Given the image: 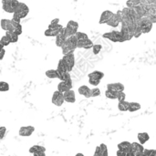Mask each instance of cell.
Segmentation results:
<instances>
[{
	"label": "cell",
	"instance_id": "38",
	"mask_svg": "<svg viewBox=\"0 0 156 156\" xmlns=\"http://www.w3.org/2000/svg\"><path fill=\"white\" fill-rule=\"evenodd\" d=\"M0 90H1V91H7V90H9L8 83H6L5 81H1L0 82Z\"/></svg>",
	"mask_w": 156,
	"mask_h": 156
},
{
	"label": "cell",
	"instance_id": "20",
	"mask_svg": "<svg viewBox=\"0 0 156 156\" xmlns=\"http://www.w3.org/2000/svg\"><path fill=\"white\" fill-rule=\"evenodd\" d=\"M12 20V19H11ZM11 31H14L15 33H16L18 36H20L22 34V26L20 23H16L12 21V28L10 29Z\"/></svg>",
	"mask_w": 156,
	"mask_h": 156
},
{
	"label": "cell",
	"instance_id": "10",
	"mask_svg": "<svg viewBox=\"0 0 156 156\" xmlns=\"http://www.w3.org/2000/svg\"><path fill=\"white\" fill-rule=\"evenodd\" d=\"M118 149L124 151L128 154V156H133L132 153V144L130 142H122L118 144Z\"/></svg>",
	"mask_w": 156,
	"mask_h": 156
},
{
	"label": "cell",
	"instance_id": "39",
	"mask_svg": "<svg viewBox=\"0 0 156 156\" xmlns=\"http://www.w3.org/2000/svg\"><path fill=\"white\" fill-rule=\"evenodd\" d=\"M101 147V153H102V156H108V148H107V145L104 144H101L100 145Z\"/></svg>",
	"mask_w": 156,
	"mask_h": 156
},
{
	"label": "cell",
	"instance_id": "25",
	"mask_svg": "<svg viewBox=\"0 0 156 156\" xmlns=\"http://www.w3.org/2000/svg\"><path fill=\"white\" fill-rule=\"evenodd\" d=\"M5 35L7 37H9V38L11 39V42L12 43H16L18 41V35L16 33H15L14 31H11V30H7L5 32Z\"/></svg>",
	"mask_w": 156,
	"mask_h": 156
},
{
	"label": "cell",
	"instance_id": "22",
	"mask_svg": "<svg viewBox=\"0 0 156 156\" xmlns=\"http://www.w3.org/2000/svg\"><path fill=\"white\" fill-rule=\"evenodd\" d=\"M137 138L139 140V143L142 144H144L146 142H148L150 140V136L147 133H138L137 135Z\"/></svg>",
	"mask_w": 156,
	"mask_h": 156
},
{
	"label": "cell",
	"instance_id": "27",
	"mask_svg": "<svg viewBox=\"0 0 156 156\" xmlns=\"http://www.w3.org/2000/svg\"><path fill=\"white\" fill-rule=\"evenodd\" d=\"M58 79H59L60 80H69L71 79L69 71H59V70H58Z\"/></svg>",
	"mask_w": 156,
	"mask_h": 156
},
{
	"label": "cell",
	"instance_id": "32",
	"mask_svg": "<svg viewBox=\"0 0 156 156\" xmlns=\"http://www.w3.org/2000/svg\"><path fill=\"white\" fill-rule=\"evenodd\" d=\"M105 95L108 99H111V100H116L117 99V92L116 91H113L112 90H106L105 92Z\"/></svg>",
	"mask_w": 156,
	"mask_h": 156
},
{
	"label": "cell",
	"instance_id": "15",
	"mask_svg": "<svg viewBox=\"0 0 156 156\" xmlns=\"http://www.w3.org/2000/svg\"><path fill=\"white\" fill-rule=\"evenodd\" d=\"M64 27H58V28H48L44 34L46 37H57L58 35L60 34L61 30L63 29Z\"/></svg>",
	"mask_w": 156,
	"mask_h": 156
},
{
	"label": "cell",
	"instance_id": "49",
	"mask_svg": "<svg viewBox=\"0 0 156 156\" xmlns=\"http://www.w3.org/2000/svg\"><path fill=\"white\" fill-rule=\"evenodd\" d=\"M12 1L14 0H2V4H8V3H11Z\"/></svg>",
	"mask_w": 156,
	"mask_h": 156
},
{
	"label": "cell",
	"instance_id": "29",
	"mask_svg": "<svg viewBox=\"0 0 156 156\" xmlns=\"http://www.w3.org/2000/svg\"><path fill=\"white\" fill-rule=\"evenodd\" d=\"M46 76L49 79H56L58 78V69H49L46 71Z\"/></svg>",
	"mask_w": 156,
	"mask_h": 156
},
{
	"label": "cell",
	"instance_id": "3",
	"mask_svg": "<svg viewBox=\"0 0 156 156\" xmlns=\"http://www.w3.org/2000/svg\"><path fill=\"white\" fill-rule=\"evenodd\" d=\"M104 38H107L112 42H124V38L121 33V31H112V32H107V33H104L103 36H102Z\"/></svg>",
	"mask_w": 156,
	"mask_h": 156
},
{
	"label": "cell",
	"instance_id": "23",
	"mask_svg": "<svg viewBox=\"0 0 156 156\" xmlns=\"http://www.w3.org/2000/svg\"><path fill=\"white\" fill-rule=\"evenodd\" d=\"M89 79H95V80H101L103 77H104V73L101 72V71H99V70H96V71H93L91 73L89 74Z\"/></svg>",
	"mask_w": 156,
	"mask_h": 156
},
{
	"label": "cell",
	"instance_id": "42",
	"mask_svg": "<svg viewBox=\"0 0 156 156\" xmlns=\"http://www.w3.org/2000/svg\"><path fill=\"white\" fill-rule=\"evenodd\" d=\"M125 97H126V95H125V93H124L123 91H119V92H117V100H118L119 101H124V100H125Z\"/></svg>",
	"mask_w": 156,
	"mask_h": 156
},
{
	"label": "cell",
	"instance_id": "34",
	"mask_svg": "<svg viewBox=\"0 0 156 156\" xmlns=\"http://www.w3.org/2000/svg\"><path fill=\"white\" fill-rule=\"evenodd\" d=\"M140 4H141V0H128V1L126 2L127 6H128V7H132V8H133V7L139 5Z\"/></svg>",
	"mask_w": 156,
	"mask_h": 156
},
{
	"label": "cell",
	"instance_id": "36",
	"mask_svg": "<svg viewBox=\"0 0 156 156\" xmlns=\"http://www.w3.org/2000/svg\"><path fill=\"white\" fill-rule=\"evenodd\" d=\"M75 35H76V37H77V38L79 40H85V39H88L89 38L88 35L85 34V33H83V32H77Z\"/></svg>",
	"mask_w": 156,
	"mask_h": 156
},
{
	"label": "cell",
	"instance_id": "24",
	"mask_svg": "<svg viewBox=\"0 0 156 156\" xmlns=\"http://www.w3.org/2000/svg\"><path fill=\"white\" fill-rule=\"evenodd\" d=\"M129 107H130V102L126 101L125 100L122 101H119L118 109L121 112H127V111H129Z\"/></svg>",
	"mask_w": 156,
	"mask_h": 156
},
{
	"label": "cell",
	"instance_id": "37",
	"mask_svg": "<svg viewBox=\"0 0 156 156\" xmlns=\"http://www.w3.org/2000/svg\"><path fill=\"white\" fill-rule=\"evenodd\" d=\"M143 156H156V150H146L144 149Z\"/></svg>",
	"mask_w": 156,
	"mask_h": 156
},
{
	"label": "cell",
	"instance_id": "2",
	"mask_svg": "<svg viewBox=\"0 0 156 156\" xmlns=\"http://www.w3.org/2000/svg\"><path fill=\"white\" fill-rule=\"evenodd\" d=\"M78 28H79V23L76 21L70 20L68 22L66 27H63L60 33L63 34L66 37H69L72 35H75L78 32Z\"/></svg>",
	"mask_w": 156,
	"mask_h": 156
},
{
	"label": "cell",
	"instance_id": "31",
	"mask_svg": "<svg viewBox=\"0 0 156 156\" xmlns=\"http://www.w3.org/2000/svg\"><path fill=\"white\" fill-rule=\"evenodd\" d=\"M63 27L62 25H59V18H55L53 19L50 24L48 25V28H58V27Z\"/></svg>",
	"mask_w": 156,
	"mask_h": 156
},
{
	"label": "cell",
	"instance_id": "50",
	"mask_svg": "<svg viewBox=\"0 0 156 156\" xmlns=\"http://www.w3.org/2000/svg\"><path fill=\"white\" fill-rule=\"evenodd\" d=\"M149 2V4H154V5H156V0H147Z\"/></svg>",
	"mask_w": 156,
	"mask_h": 156
},
{
	"label": "cell",
	"instance_id": "9",
	"mask_svg": "<svg viewBox=\"0 0 156 156\" xmlns=\"http://www.w3.org/2000/svg\"><path fill=\"white\" fill-rule=\"evenodd\" d=\"M46 148L41 145H34L29 149V153L35 156H45Z\"/></svg>",
	"mask_w": 156,
	"mask_h": 156
},
{
	"label": "cell",
	"instance_id": "7",
	"mask_svg": "<svg viewBox=\"0 0 156 156\" xmlns=\"http://www.w3.org/2000/svg\"><path fill=\"white\" fill-rule=\"evenodd\" d=\"M62 58L66 62V64L68 65V67L69 69V71H71L73 69L74 65H75V57H74L73 52L69 53V54H66V55H63V58Z\"/></svg>",
	"mask_w": 156,
	"mask_h": 156
},
{
	"label": "cell",
	"instance_id": "1",
	"mask_svg": "<svg viewBox=\"0 0 156 156\" xmlns=\"http://www.w3.org/2000/svg\"><path fill=\"white\" fill-rule=\"evenodd\" d=\"M79 39L77 38L76 35H72L69 37H67V40L64 44V46L61 48H62V54L66 55L71 52H74V50L78 48L77 44H78Z\"/></svg>",
	"mask_w": 156,
	"mask_h": 156
},
{
	"label": "cell",
	"instance_id": "21",
	"mask_svg": "<svg viewBox=\"0 0 156 156\" xmlns=\"http://www.w3.org/2000/svg\"><path fill=\"white\" fill-rule=\"evenodd\" d=\"M1 27L7 31L12 28V20L10 19H1Z\"/></svg>",
	"mask_w": 156,
	"mask_h": 156
},
{
	"label": "cell",
	"instance_id": "48",
	"mask_svg": "<svg viewBox=\"0 0 156 156\" xmlns=\"http://www.w3.org/2000/svg\"><path fill=\"white\" fill-rule=\"evenodd\" d=\"M5 53V49H4V48H1V56H0V59H1V60L4 58Z\"/></svg>",
	"mask_w": 156,
	"mask_h": 156
},
{
	"label": "cell",
	"instance_id": "45",
	"mask_svg": "<svg viewBox=\"0 0 156 156\" xmlns=\"http://www.w3.org/2000/svg\"><path fill=\"white\" fill-rule=\"evenodd\" d=\"M0 139L1 140H3L4 139V137H5V132H6V128L5 127V126H2L1 128H0Z\"/></svg>",
	"mask_w": 156,
	"mask_h": 156
},
{
	"label": "cell",
	"instance_id": "41",
	"mask_svg": "<svg viewBox=\"0 0 156 156\" xmlns=\"http://www.w3.org/2000/svg\"><path fill=\"white\" fill-rule=\"evenodd\" d=\"M101 95V90L99 88H94L91 90V97H98Z\"/></svg>",
	"mask_w": 156,
	"mask_h": 156
},
{
	"label": "cell",
	"instance_id": "18",
	"mask_svg": "<svg viewBox=\"0 0 156 156\" xmlns=\"http://www.w3.org/2000/svg\"><path fill=\"white\" fill-rule=\"evenodd\" d=\"M78 90H79V93L80 95L84 96L85 98H90L91 97V90L86 85L80 86Z\"/></svg>",
	"mask_w": 156,
	"mask_h": 156
},
{
	"label": "cell",
	"instance_id": "13",
	"mask_svg": "<svg viewBox=\"0 0 156 156\" xmlns=\"http://www.w3.org/2000/svg\"><path fill=\"white\" fill-rule=\"evenodd\" d=\"M93 46H94V44H93V42L90 38L85 39V40H79L78 44H77L78 48H86V49L92 48Z\"/></svg>",
	"mask_w": 156,
	"mask_h": 156
},
{
	"label": "cell",
	"instance_id": "19",
	"mask_svg": "<svg viewBox=\"0 0 156 156\" xmlns=\"http://www.w3.org/2000/svg\"><path fill=\"white\" fill-rule=\"evenodd\" d=\"M66 40H67V37H66L63 34L60 33L59 35H58V36L56 37V45H57V47L62 48V47L64 46Z\"/></svg>",
	"mask_w": 156,
	"mask_h": 156
},
{
	"label": "cell",
	"instance_id": "46",
	"mask_svg": "<svg viewBox=\"0 0 156 156\" xmlns=\"http://www.w3.org/2000/svg\"><path fill=\"white\" fill-rule=\"evenodd\" d=\"M94 156H102V153H101V150L100 145L96 147V150H95V153H94Z\"/></svg>",
	"mask_w": 156,
	"mask_h": 156
},
{
	"label": "cell",
	"instance_id": "4",
	"mask_svg": "<svg viewBox=\"0 0 156 156\" xmlns=\"http://www.w3.org/2000/svg\"><path fill=\"white\" fill-rule=\"evenodd\" d=\"M52 103L56 106H61L63 104V102L65 101V99H64V92L62 91H59L58 90H56L54 93H53V96H52Z\"/></svg>",
	"mask_w": 156,
	"mask_h": 156
},
{
	"label": "cell",
	"instance_id": "43",
	"mask_svg": "<svg viewBox=\"0 0 156 156\" xmlns=\"http://www.w3.org/2000/svg\"><path fill=\"white\" fill-rule=\"evenodd\" d=\"M21 17L17 15V14H16V13H13V17H12V21H14V22H16V23H20V21H21Z\"/></svg>",
	"mask_w": 156,
	"mask_h": 156
},
{
	"label": "cell",
	"instance_id": "33",
	"mask_svg": "<svg viewBox=\"0 0 156 156\" xmlns=\"http://www.w3.org/2000/svg\"><path fill=\"white\" fill-rule=\"evenodd\" d=\"M142 34H144L142 27L138 23H136V26H135V28H134V37H136V38L140 37Z\"/></svg>",
	"mask_w": 156,
	"mask_h": 156
},
{
	"label": "cell",
	"instance_id": "35",
	"mask_svg": "<svg viewBox=\"0 0 156 156\" xmlns=\"http://www.w3.org/2000/svg\"><path fill=\"white\" fill-rule=\"evenodd\" d=\"M2 7H3V9L5 11V12H7V13H14L15 12V10L13 9V7L11 6V5H10V3H8V4H2Z\"/></svg>",
	"mask_w": 156,
	"mask_h": 156
},
{
	"label": "cell",
	"instance_id": "30",
	"mask_svg": "<svg viewBox=\"0 0 156 156\" xmlns=\"http://www.w3.org/2000/svg\"><path fill=\"white\" fill-rule=\"evenodd\" d=\"M141 109V104L138 102H130V107H129V111L130 112H137Z\"/></svg>",
	"mask_w": 156,
	"mask_h": 156
},
{
	"label": "cell",
	"instance_id": "14",
	"mask_svg": "<svg viewBox=\"0 0 156 156\" xmlns=\"http://www.w3.org/2000/svg\"><path fill=\"white\" fill-rule=\"evenodd\" d=\"M64 99L65 101L69 102V103H74L76 101V95H75V91L72 90H69L66 92H64Z\"/></svg>",
	"mask_w": 156,
	"mask_h": 156
},
{
	"label": "cell",
	"instance_id": "6",
	"mask_svg": "<svg viewBox=\"0 0 156 156\" xmlns=\"http://www.w3.org/2000/svg\"><path fill=\"white\" fill-rule=\"evenodd\" d=\"M73 87V83H72V80H61L58 85V90L59 91L62 92H66L69 90H71Z\"/></svg>",
	"mask_w": 156,
	"mask_h": 156
},
{
	"label": "cell",
	"instance_id": "51",
	"mask_svg": "<svg viewBox=\"0 0 156 156\" xmlns=\"http://www.w3.org/2000/svg\"><path fill=\"white\" fill-rule=\"evenodd\" d=\"M76 155H77V156H83V154H77Z\"/></svg>",
	"mask_w": 156,
	"mask_h": 156
},
{
	"label": "cell",
	"instance_id": "11",
	"mask_svg": "<svg viewBox=\"0 0 156 156\" xmlns=\"http://www.w3.org/2000/svg\"><path fill=\"white\" fill-rule=\"evenodd\" d=\"M34 131L35 128L33 126H23L19 129V135L23 137H27L32 135Z\"/></svg>",
	"mask_w": 156,
	"mask_h": 156
},
{
	"label": "cell",
	"instance_id": "17",
	"mask_svg": "<svg viewBox=\"0 0 156 156\" xmlns=\"http://www.w3.org/2000/svg\"><path fill=\"white\" fill-rule=\"evenodd\" d=\"M120 23H121L120 16L116 13V14H113V16H112V18L107 22V25L110 26V27H117Z\"/></svg>",
	"mask_w": 156,
	"mask_h": 156
},
{
	"label": "cell",
	"instance_id": "16",
	"mask_svg": "<svg viewBox=\"0 0 156 156\" xmlns=\"http://www.w3.org/2000/svg\"><path fill=\"white\" fill-rule=\"evenodd\" d=\"M107 89L108 90H112L113 91L119 92V91H123L124 90V86L123 84L117 82V83H110L107 85Z\"/></svg>",
	"mask_w": 156,
	"mask_h": 156
},
{
	"label": "cell",
	"instance_id": "8",
	"mask_svg": "<svg viewBox=\"0 0 156 156\" xmlns=\"http://www.w3.org/2000/svg\"><path fill=\"white\" fill-rule=\"evenodd\" d=\"M144 151V148L142 144L140 143H133L132 144V153L133 156H141L143 155V153Z\"/></svg>",
	"mask_w": 156,
	"mask_h": 156
},
{
	"label": "cell",
	"instance_id": "28",
	"mask_svg": "<svg viewBox=\"0 0 156 156\" xmlns=\"http://www.w3.org/2000/svg\"><path fill=\"white\" fill-rule=\"evenodd\" d=\"M10 43H12V42H11V39H10L9 37H7L6 35L3 36V37H1V39H0V47H1V48H4V47H5V46H8Z\"/></svg>",
	"mask_w": 156,
	"mask_h": 156
},
{
	"label": "cell",
	"instance_id": "12",
	"mask_svg": "<svg viewBox=\"0 0 156 156\" xmlns=\"http://www.w3.org/2000/svg\"><path fill=\"white\" fill-rule=\"evenodd\" d=\"M114 13H112V11L110 10H105L102 12V14L101 15V17H100V20H99V23L101 25V24H107V22L112 18V16H113Z\"/></svg>",
	"mask_w": 156,
	"mask_h": 156
},
{
	"label": "cell",
	"instance_id": "26",
	"mask_svg": "<svg viewBox=\"0 0 156 156\" xmlns=\"http://www.w3.org/2000/svg\"><path fill=\"white\" fill-rule=\"evenodd\" d=\"M57 69L59 70V71H69V72H70V71H69V67H68V65H67L66 62L63 60V58H61V59L58 61V69Z\"/></svg>",
	"mask_w": 156,
	"mask_h": 156
},
{
	"label": "cell",
	"instance_id": "47",
	"mask_svg": "<svg viewBox=\"0 0 156 156\" xmlns=\"http://www.w3.org/2000/svg\"><path fill=\"white\" fill-rule=\"evenodd\" d=\"M117 155H118V156H120V155L128 156V154H127L126 152H124V151H122V150H118V151H117Z\"/></svg>",
	"mask_w": 156,
	"mask_h": 156
},
{
	"label": "cell",
	"instance_id": "44",
	"mask_svg": "<svg viewBox=\"0 0 156 156\" xmlns=\"http://www.w3.org/2000/svg\"><path fill=\"white\" fill-rule=\"evenodd\" d=\"M101 80H95V79H89V83L93 85V86H98L100 84Z\"/></svg>",
	"mask_w": 156,
	"mask_h": 156
},
{
	"label": "cell",
	"instance_id": "5",
	"mask_svg": "<svg viewBox=\"0 0 156 156\" xmlns=\"http://www.w3.org/2000/svg\"><path fill=\"white\" fill-rule=\"evenodd\" d=\"M28 12H29L28 6H27L25 3L19 2L18 5H17V7L16 8V10H15L14 13L17 14L21 18H24V17H26V16H27Z\"/></svg>",
	"mask_w": 156,
	"mask_h": 156
},
{
	"label": "cell",
	"instance_id": "40",
	"mask_svg": "<svg viewBox=\"0 0 156 156\" xmlns=\"http://www.w3.org/2000/svg\"><path fill=\"white\" fill-rule=\"evenodd\" d=\"M101 48H102V46H101V45H99V44H98V45H94V46H93V48H92L93 53H94L95 55L99 54V53L101 52Z\"/></svg>",
	"mask_w": 156,
	"mask_h": 156
}]
</instances>
